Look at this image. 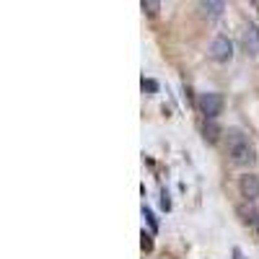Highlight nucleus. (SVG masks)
Returning a JSON list of instances; mask_svg holds the SVG:
<instances>
[{
  "label": "nucleus",
  "instance_id": "f257e3e1",
  "mask_svg": "<svg viewBox=\"0 0 259 259\" xmlns=\"http://www.w3.org/2000/svg\"><path fill=\"white\" fill-rule=\"evenodd\" d=\"M228 156L236 166H251L257 161V150L249 143V138L241 132L239 127L228 130Z\"/></svg>",
  "mask_w": 259,
  "mask_h": 259
},
{
  "label": "nucleus",
  "instance_id": "f03ea898",
  "mask_svg": "<svg viewBox=\"0 0 259 259\" xmlns=\"http://www.w3.org/2000/svg\"><path fill=\"white\" fill-rule=\"evenodd\" d=\"M223 96L215 94V91H208V94H200L197 98V106L205 114V119H218V114H223Z\"/></svg>",
  "mask_w": 259,
  "mask_h": 259
},
{
  "label": "nucleus",
  "instance_id": "7ed1b4c3",
  "mask_svg": "<svg viewBox=\"0 0 259 259\" xmlns=\"http://www.w3.org/2000/svg\"><path fill=\"white\" fill-rule=\"evenodd\" d=\"M210 57L215 60V63H231L233 60V42L228 39V36H215L210 44Z\"/></svg>",
  "mask_w": 259,
  "mask_h": 259
},
{
  "label": "nucleus",
  "instance_id": "20e7f679",
  "mask_svg": "<svg viewBox=\"0 0 259 259\" xmlns=\"http://www.w3.org/2000/svg\"><path fill=\"white\" fill-rule=\"evenodd\" d=\"M239 192H241L243 200H249V202L259 200V177L257 174H243L239 179Z\"/></svg>",
  "mask_w": 259,
  "mask_h": 259
},
{
  "label": "nucleus",
  "instance_id": "39448f33",
  "mask_svg": "<svg viewBox=\"0 0 259 259\" xmlns=\"http://www.w3.org/2000/svg\"><path fill=\"white\" fill-rule=\"evenodd\" d=\"M243 44L251 55H259V26L257 24H249L246 32H243Z\"/></svg>",
  "mask_w": 259,
  "mask_h": 259
},
{
  "label": "nucleus",
  "instance_id": "423d86ee",
  "mask_svg": "<svg viewBox=\"0 0 259 259\" xmlns=\"http://www.w3.org/2000/svg\"><path fill=\"white\" fill-rule=\"evenodd\" d=\"M220 132H223V130H220V125L215 119H205V125H202V138L205 140H208V143H218Z\"/></svg>",
  "mask_w": 259,
  "mask_h": 259
},
{
  "label": "nucleus",
  "instance_id": "0eeeda50",
  "mask_svg": "<svg viewBox=\"0 0 259 259\" xmlns=\"http://www.w3.org/2000/svg\"><path fill=\"white\" fill-rule=\"evenodd\" d=\"M200 8H202V13L208 18H220V16H223V11H226V5L223 3H212V0H210V3H200Z\"/></svg>",
  "mask_w": 259,
  "mask_h": 259
},
{
  "label": "nucleus",
  "instance_id": "6e6552de",
  "mask_svg": "<svg viewBox=\"0 0 259 259\" xmlns=\"http://www.w3.org/2000/svg\"><path fill=\"white\" fill-rule=\"evenodd\" d=\"M143 218L148 220V226H150V233H156V231H158V220H156L153 210H150L148 205H143Z\"/></svg>",
  "mask_w": 259,
  "mask_h": 259
},
{
  "label": "nucleus",
  "instance_id": "1a4fd4ad",
  "mask_svg": "<svg viewBox=\"0 0 259 259\" xmlns=\"http://www.w3.org/2000/svg\"><path fill=\"white\" fill-rule=\"evenodd\" d=\"M140 8L146 11L148 16H156L158 8H161V3H156V0H143V3H140Z\"/></svg>",
  "mask_w": 259,
  "mask_h": 259
},
{
  "label": "nucleus",
  "instance_id": "9d476101",
  "mask_svg": "<svg viewBox=\"0 0 259 259\" xmlns=\"http://www.w3.org/2000/svg\"><path fill=\"white\" fill-rule=\"evenodd\" d=\"M143 91H146L148 96L158 94V81H153V78H143Z\"/></svg>",
  "mask_w": 259,
  "mask_h": 259
},
{
  "label": "nucleus",
  "instance_id": "9b49d317",
  "mask_svg": "<svg viewBox=\"0 0 259 259\" xmlns=\"http://www.w3.org/2000/svg\"><path fill=\"white\" fill-rule=\"evenodd\" d=\"M140 246H143V251H153V236L143 231L140 233Z\"/></svg>",
  "mask_w": 259,
  "mask_h": 259
},
{
  "label": "nucleus",
  "instance_id": "f8f14e48",
  "mask_svg": "<svg viewBox=\"0 0 259 259\" xmlns=\"http://www.w3.org/2000/svg\"><path fill=\"white\" fill-rule=\"evenodd\" d=\"M161 208L163 210H171V200H169V194H166V192L161 194Z\"/></svg>",
  "mask_w": 259,
  "mask_h": 259
},
{
  "label": "nucleus",
  "instance_id": "ddd939ff",
  "mask_svg": "<svg viewBox=\"0 0 259 259\" xmlns=\"http://www.w3.org/2000/svg\"><path fill=\"white\" fill-rule=\"evenodd\" d=\"M233 259H243V254H241V249H233Z\"/></svg>",
  "mask_w": 259,
  "mask_h": 259
},
{
  "label": "nucleus",
  "instance_id": "4468645a",
  "mask_svg": "<svg viewBox=\"0 0 259 259\" xmlns=\"http://www.w3.org/2000/svg\"><path fill=\"white\" fill-rule=\"evenodd\" d=\"M254 226H257V233H259V215H257V223Z\"/></svg>",
  "mask_w": 259,
  "mask_h": 259
}]
</instances>
